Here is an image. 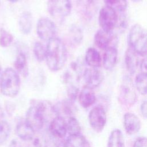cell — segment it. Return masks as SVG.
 I'll list each match as a JSON object with an SVG mask.
<instances>
[{
  "instance_id": "obj_1",
  "label": "cell",
  "mask_w": 147,
  "mask_h": 147,
  "mask_svg": "<svg viewBox=\"0 0 147 147\" xmlns=\"http://www.w3.org/2000/svg\"><path fill=\"white\" fill-rule=\"evenodd\" d=\"M45 60L48 68L53 72L61 70L67 60V51L63 41L54 37L48 41Z\"/></svg>"
},
{
  "instance_id": "obj_2",
  "label": "cell",
  "mask_w": 147,
  "mask_h": 147,
  "mask_svg": "<svg viewBox=\"0 0 147 147\" xmlns=\"http://www.w3.org/2000/svg\"><path fill=\"white\" fill-rule=\"evenodd\" d=\"M51 106L48 102L35 100L28 109L25 120L35 131L43 127L48 108Z\"/></svg>"
},
{
  "instance_id": "obj_3",
  "label": "cell",
  "mask_w": 147,
  "mask_h": 147,
  "mask_svg": "<svg viewBox=\"0 0 147 147\" xmlns=\"http://www.w3.org/2000/svg\"><path fill=\"white\" fill-rule=\"evenodd\" d=\"M20 86L19 74L13 68H6L2 72L0 81L1 93L7 97H15L19 93Z\"/></svg>"
},
{
  "instance_id": "obj_4",
  "label": "cell",
  "mask_w": 147,
  "mask_h": 147,
  "mask_svg": "<svg viewBox=\"0 0 147 147\" xmlns=\"http://www.w3.org/2000/svg\"><path fill=\"white\" fill-rule=\"evenodd\" d=\"M129 47L141 56L147 53V30L136 24L130 29L128 34Z\"/></svg>"
},
{
  "instance_id": "obj_5",
  "label": "cell",
  "mask_w": 147,
  "mask_h": 147,
  "mask_svg": "<svg viewBox=\"0 0 147 147\" xmlns=\"http://www.w3.org/2000/svg\"><path fill=\"white\" fill-rule=\"evenodd\" d=\"M119 100L123 105L133 106L137 101V96L131 79L128 76L123 78L119 90Z\"/></svg>"
},
{
  "instance_id": "obj_6",
  "label": "cell",
  "mask_w": 147,
  "mask_h": 147,
  "mask_svg": "<svg viewBox=\"0 0 147 147\" xmlns=\"http://www.w3.org/2000/svg\"><path fill=\"white\" fill-rule=\"evenodd\" d=\"M119 16L113 9L107 6L102 7L99 12L98 22L101 29L106 32H113L117 26Z\"/></svg>"
},
{
  "instance_id": "obj_7",
  "label": "cell",
  "mask_w": 147,
  "mask_h": 147,
  "mask_svg": "<svg viewBox=\"0 0 147 147\" xmlns=\"http://www.w3.org/2000/svg\"><path fill=\"white\" fill-rule=\"evenodd\" d=\"M47 8L49 14L56 18H63L71 12V0H48Z\"/></svg>"
},
{
  "instance_id": "obj_8",
  "label": "cell",
  "mask_w": 147,
  "mask_h": 147,
  "mask_svg": "<svg viewBox=\"0 0 147 147\" xmlns=\"http://www.w3.org/2000/svg\"><path fill=\"white\" fill-rule=\"evenodd\" d=\"M107 121L105 109L100 105L94 107L89 112L88 121L91 127L96 133H100L103 130Z\"/></svg>"
},
{
  "instance_id": "obj_9",
  "label": "cell",
  "mask_w": 147,
  "mask_h": 147,
  "mask_svg": "<svg viewBox=\"0 0 147 147\" xmlns=\"http://www.w3.org/2000/svg\"><path fill=\"white\" fill-rule=\"evenodd\" d=\"M36 32L40 39L48 41L55 37L56 26L54 22L51 19L47 17H41L37 21Z\"/></svg>"
},
{
  "instance_id": "obj_10",
  "label": "cell",
  "mask_w": 147,
  "mask_h": 147,
  "mask_svg": "<svg viewBox=\"0 0 147 147\" xmlns=\"http://www.w3.org/2000/svg\"><path fill=\"white\" fill-rule=\"evenodd\" d=\"M83 78L86 86L94 89L98 87L102 83L104 76L98 68L90 67L86 68L83 71Z\"/></svg>"
},
{
  "instance_id": "obj_11",
  "label": "cell",
  "mask_w": 147,
  "mask_h": 147,
  "mask_svg": "<svg viewBox=\"0 0 147 147\" xmlns=\"http://www.w3.org/2000/svg\"><path fill=\"white\" fill-rule=\"evenodd\" d=\"M49 129L52 135L55 138H64L67 133V119L61 116L56 115L51 121Z\"/></svg>"
},
{
  "instance_id": "obj_12",
  "label": "cell",
  "mask_w": 147,
  "mask_h": 147,
  "mask_svg": "<svg viewBox=\"0 0 147 147\" xmlns=\"http://www.w3.org/2000/svg\"><path fill=\"white\" fill-rule=\"evenodd\" d=\"M140 56H141L130 47L125 51L124 56L125 64L127 71L131 75L134 74L139 65H140Z\"/></svg>"
},
{
  "instance_id": "obj_13",
  "label": "cell",
  "mask_w": 147,
  "mask_h": 147,
  "mask_svg": "<svg viewBox=\"0 0 147 147\" xmlns=\"http://www.w3.org/2000/svg\"><path fill=\"white\" fill-rule=\"evenodd\" d=\"M123 126L128 134L134 135L141 129V123L136 114L128 112L125 113L123 116Z\"/></svg>"
},
{
  "instance_id": "obj_14",
  "label": "cell",
  "mask_w": 147,
  "mask_h": 147,
  "mask_svg": "<svg viewBox=\"0 0 147 147\" xmlns=\"http://www.w3.org/2000/svg\"><path fill=\"white\" fill-rule=\"evenodd\" d=\"M113 40V32H106L101 29L96 32L94 38L95 44L102 50H105L111 46L110 44Z\"/></svg>"
},
{
  "instance_id": "obj_15",
  "label": "cell",
  "mask_w": 147,
  "mask_h": 147,
  "mask_svg": "<svg viewBox=\"0 0 147 147\" xmlns=\"http://www.w3.org/2000/svg\"><path fill=\"white\" fill-rule=\"evenodd\" d=\"M79 102L83 108H88L93 105L96 102V95L93 89L84 86L80 91L79 95Z\"/></svg>"
},
{
  "instance_id": "obj_16",
  "label": "cell",
  "mask_w": 147,
  "mask_h": 147,
  "mask_svg": "<svg viewBox=\"0 0 147 147\" xmlns=\"http://www.w3.org/2000/svg\"><path fill=\"white\" fill-rule=\"evenodd\" d=\"M118 59V51L114 46H110L105 50L103 56V65L107 70L113 69Z\"/></svg>"
},
{
  "instance_id": "obj_17",
  "label": "cell",
  "mask_w": 147,
  "mask_h": 147,
  "mask_svg": "<svg viewBox=\"0 0 147 147\" xmlns=\"http://www.w3.org/2000/svg\"><path fill=\"white\" fill-rule=\"evenodd\" d=\"M98 6V0H78L80 11L87 18H90L95 14Z\"/></svg>"
},
{
  "instance_id": "obj_18",
  "label": "cell",
  "mask_w": 147,
  "mask_h": 147,
  "mask_svg": "<svg viewBox=\"0 0 147 147\" xmlns=\"http://www.w3.org/2000/svg\"><path fill=\"white\" fill-rule=\"evenodd\" d=\"M16 131L18 137L23 141H29L34 136L35 131L25 119L21 120L17 123L16 127Z\"/></svg>"
},
{
  "instance_id": "obj_19",
  "label": "cell",
  "mask_w": 147,
  "mask_h": 147,
  "mask_svg": "<svg viewBox=\"0 0 147 147\" xmlns=\"http://www.w3.org/2000/svg\"><path fill=\"white\" fill-rule=\"evenodd\" d=\"M18 26L20 31L24 34L30 33L33 28V17L30 12L25 11L21 13L18 20Z\"/></svg>"
},
{
  "instance_id": "obj_20",
  "label": "cell",
  "mask_w": 147,
  "mask_h": 147,
  "mask_svg": "<svg viewBox=\"0 0 147 147\" xmlns=\"http://www.w3.org/2000/svg\"><path fill=\"white\" fill-rule=\"evenodd\" d=\"M85 61L89 67L98 68L100 67L102 64V57L96 49L90 47L86 51Z\"/></svg>"
},
{
  "instance_id": "obj_21",
  "label": "cell",
  "mask_w": 147,
  "mask_h": 147,
  "mask_svg": "<svg viewBox=\"0 0 147 147\" xmlns=\"http://www.w3.org/2000/svg\"><path fill=\"white\" fill-rule=\"evenodd\" d=\"M63 147H91L85 137L80 134L69 136L65 141Z\"/></svg>"
},
{
  "instance_id": "obj_22",
  "label": "cell",
  "mask_w": 147,
  "mask_h": 147,
  "mask_svg": "<svg viewBox=\"0 0 147 147\" xmlns=\"http://www.w3.org/2000/svg\"><path fill=\"white\" fill-rule=\"evenodd\" d=\"M125 139L122 132L118 129L111 131L108 138L107 147H125Z\"/></svg>"
},
{
  "instance_id": "obj_23",
  "label": "cell",
  "mask_w": 147,
  "mask_h": 147,
  "mask_svg": "<svg viewBox=\"0 0 147 147\" xmlns=\"http://www.w3.org/2000/svg\"><path fill=\"white\" fill-rule=\"evenodd\" d=\"M14 69L18 73L26 75L28 74L27 59L25 54L23 52H19L14 61Z\"/></svg>"
},
{
  "instance_id": "obj_24",
  "label": "cell",
  "mask_w": 147,
  "mask_h": 147,
  "mask_svg": "<svg viewBox=\"0 0 147 147\" xmlns=\"http://www.w3.org/2000/svg\"><path fill=\"white\" fill-rule=\"evenodd\" d=\"M67 129L69 136L80 134V124L74 116L71 117L67 119Z\"/></svg>"
},
{
  "instance_id": "obj_25",
  "label": "cell",
  "mask_w": 147,
  "mask_h": 147,
  "mask_svg": "<svg viewBox=\"0 0 147 147\" xmlns=\"http://www.w3.org/2000/svg\"><path fill=\"white\" fill-rule=\"evenodd\" d=\"M69 38L71 42L75 46L81 44L83 38L82 29L77 26H73L69 31Z\"/></svg>"
},
{
  "instance_id": "obj_26",
  "label": "cell",
  "mask_w": 147,
  "mask_h": 147,
  "mask_svg": "<svg viewBox=\"0 0 147 147\" xmlns=\"http://www.w3.org/2000/svg\"><path fill=\"white\" fill-rule=\"evenodd\" d=\"M135 86L141 95L147 94V75L142 73L137 75L135 78Z\"/></svg>"
},
{
  "instance_id": "obj_27",
  "label": "cell",
  "mask_w": 147,
  "mask_h": 147,
  "mask_svg": "<svg viewBox=\"0 0 147 147\" xmlns=\"http://www.w3.org/2000/svg\"><path fill=\"white\" fill-rule=\"evenodd\" d=\"M106 6L111 7L117 12H124L127 7V0H103Z\"/></svg>"
},
{
  "instance_id": "obj_28",
  "label": "cell",
  "mask_w": 147,
  "mask_h": 147,
  "mask_svg": "<svg viewBox=\"0 0 147 147\" xmlns=\"http://www.w3.org/2000/svg\"><path fill=\"white\" fill-rule=\"evenodd\" d=\"M10 134V126L4 119H0V145L4 144Z\"/></svg>"
},
{
  "instance_id": "obj_29",
  "label": "cell",
  "mask_w": 147,
  "mask_h": 147,
  "mask_svg": "<svg viewBox=\"0 0 147 147\" xmlns=\"http://www.w3.org/2000/svg\"><path fill=\"white\" fill-rule=\"evenodd\" d=\"M13 41V35L4 28L0 29V46L3 48L9 47Z\"/></svg>"
},
{
  "instance_id": "obj_30",
  "label": "cell",
  "mask_w": 147,
  "mask_h": 147,
  "mask_svg": "<svg viewBox=\"0 0 147 147\" xmlns=\"http://www.w3.org/2000/svg\"><path fill=\"white\" fill-rule=\"evenodd\" d=\"M33 53L36 60L41 62L45 59L46 48L40 42H36L33 47Z\"/></svg>"
},
{
  "instance_id": "obj_31",
  "label": "cell",
  "mask_w": 147,
  "mask_h": 147,
  "mask_svg": "<svg viewBox=\"0 0 147 147\" xmlns=\"http://www.w3.org/2000/svg\"><path fill=\"white\" fill-rule=\"evenodd\" d=\"M79 94V88L74 84H70L67 88V95L68 99L74 102Z\"/></svg>"
},
{
  "instance_id": "obj_32",
  "label": "cell",
  "mask_w": 147,
  "mask_h": 147,
  "mask_svg": "<svg viewBox=\"0 0 147 147\" xmlns=\"http://www.w3.org/2000/svg\"><path fill=\"white\" fill-rule=\"evenodd\" d=\"M133 147H147V138L145 137H138L134 141Z\"/></svg>"
},
{
  "instance_id": "obj_33",
  "label": "cell",
  "mask_w": 147,
  "mask_h": 147,
  "mask_svg": "<svg viewBox=\"0 0 147 147\" xmlns=\"http://www.w3.org/2000/svg\"><path fill=\"white\" fill-rule=\"evenodd\" d=\"M30 143V147H42V144L40 138L34 136V137L29 141Z\"/></svg>"
},
{
  "instance_id": "obj_34",
  "label": "cell",
  "mask_w": 147,
  "mask_h": 147,
  "mask_svg": "<svg viewBox=\"0 0 147 147\" xmlns=\"http://www.w3.org/2000/svg\"><path fill=\"white\" fill-rule=\"evenodd\" d=\"M140 111L142 115L147 118V99L144 100L140 106Z\"/></svg>"
},
{
  "instance_id": "obj_35",
  "label": "cell",
  "mask_w": 147,
  "mask_h": 147,
  "mask_svg": "<svg viewBox=\"0 0 147 147\" xmlns=\"http://www.w3.org/2000/svg\"><path fill=\"white\" fill-rule=\"evenodd\" d=\"M140 69L141 73L147 75V59H145L141 61Z\"/></svg>"
},
{
  "instance_id": "obj_36",
  "label": "cell",
  "mask_w": 147,
  "mask_h": 147,
  "mask_svg": "<svg viewBox=\"0 0 147 147\" xmlns=\"http://www.w3.org/2000/svg\"><path fill=\"white\" fill-rule=\"evenodd\" d=\"M8 147H21V146L20 142L17 140L13 139L10 141Z\"/></svg>"
},
{
  "instance_id": "obj_37",
  "label": "cell",
  "mask_w": 147,
  "mask_h": 147,
  "mask_svg": "<svg viewBox=\"0 0 147 147\" xmlns=\"http://www.w3.org/2000/svg\"><path fill=\"white\" fill-rule=\"evenodd\" d=\"M4 119V113L2 107L0 105V119Z\"/></svg>"
},
{
  "instance_id": "obj_38",
  "label": "cell",
  "mask_w": 147,
  "mask_h": 147,
  "mask_svg": "<svg viewBox=\"0 0 147 147\" xmlns=\"http://www.w3.org/2000/svg\"><path fill=\"white\" fill-rule=\"evenodd\" d=\"M2 68H1V64H0V81H1V76H2Z\"/></svg>"
},
{
  "instance_id": "obj_39",
  "label": "cell",
  "mask_w": 147,
  "mask_h": 147,
  "mask_svg": "<svg viewBox=\"0 0 147 147\" xmlns=\"http://www.w3.org/2000/svg\"><path fill=\"white\" fill-rule=\"evenodd\" d=\"M9 2H11V3H14V2H17V1H18L19 0H7Z\"/></svg>"
},
{
  "instance_id": "obj_40",
  "label": "cell",
  "mask_w": 147,
  "mask_h": 147,
  "mask_svg": "<svg viewBox=\"0 0 147 147\" xmlns=\"http://www.w3.org/2000/svg\"><path fill=\"white\" fill-rule=\"evenodd\" d=\"M132 1H134V2H139L141 1L142 0H132Z\"/></svg>"
}]
</instances>
